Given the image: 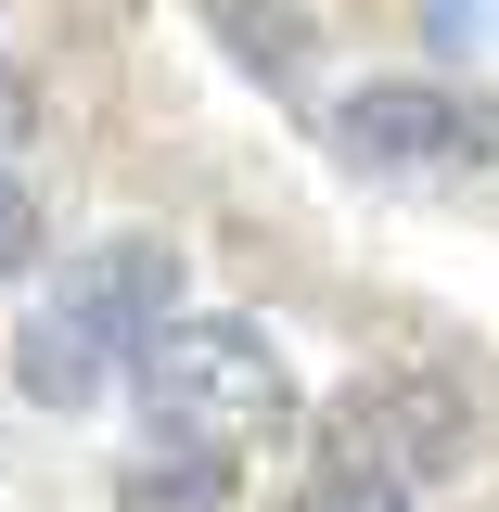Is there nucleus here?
<instances>
[{"mask_svg":"<svg viewBox=\"0 0 499 512\" xmlns=\"http://www.w3.org/2000/svg\"><path fill=\"white\" fill-rule=\"evenodd\" d=\"M128 384H141V423L180 448H244L282 423V359L256 320H154L128 346Z\"/></svg>","mask_w":499,"mask_h":512,"instance_id":"nucleus-1","label":"nucleus"},{"mask_svg":"<svg viewBox=\"0 0 499 512\" xmlns=\"http://www.w3.org/2000/svg\"><path fill=\"white\" fill-rule=\"evenodd\" d=\"M333 141L359 167H487L499 154V103H461L436 77H384V90H346Z\"/></svg>","mask_w":499,"mask_h":512,"instance_id":"nucleus-2","label":"nucleus"},{"mask_svg":"<svg viewBox=\"0 0 499 512\" xmlns=\"http://www.w3.org/2000/svg\"><path fill=\"white\" fill-rule=\"evenodd\" d=\"M64 320L103 333V346H141L154 320H180V244H154V231L90 244L77 269H64Z\"/></svg>","mask_w":499,"mask_h":512,"instance_id":"nucleus-3","label":"nucleus"},{"mask_svg":"<svg viewBox=\"0 0 499 512\" xmlns=\"http://www.w3.org/2000/svg\"><path fill=\"white\" fill-rule=\"evenodd\" d=\"M13 384L39 397V410H77L90 384H103V333H77V320H26V346H13Z\"/></svg>","mask_w":499,"mask_h":512,"instance_id":"nucleus-4","label":"nucleus"},{"mask_svg":"<svg viewBox=\"0 0 499 512\" xmlns=\"http://www.w3.org/2000/svg\"><path fill=\"white\" fill-rule=\"evenodd\" d=\"M218 26H231V52H244L269 90L308 77V13H295V0H218Z\"/></svg>","mask_w":499,"mask_h":512,"instance_id":"nucleus-5","label":"nucleus"},{"mask_svg":"<svg viewBox=\"0 0 499 512\" xmlns=\"http://www.w3.org/2000/svg\"><path fill=\"white\" fill-rule=\"evenodd\" d=\"M295 512H410V487L384 474L372 448H333V461H320L308 487H295Z\"/></svg>","mask_w":499,"mask_h":512,"instance_id":"nucleus-6","label":"nucleus"},{"mask_svg":"<svg viewBox=\"0 0 499 512\" xmlns=\"http://www.w3.org/2000/svg\"><path fill=\"white\" fill-rule=\"evenodd\" d=\"M13 269H39V192L0 167V282H13Z\"/></svg>","mask_w":499,"mask_h":512,"instance_id":"nucleus-7","label":"nucleus"},{"mask_svg":"<svg viewBox=\"0 0 499 512\" xmlns=\"http://www.w3.org/2000/svg\"><path fill=\"white\" fill-rule=\"evenodd\" d=\"M13 128H26V77L0 64V141H13Z\"/></svg>","mask_w":499,"mask_h":512,"instance_id":"nucleus-8","label":"nucleus"}]
</instances>
